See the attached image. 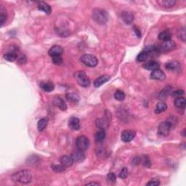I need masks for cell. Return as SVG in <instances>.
Segmentation results:
<instances>
[{"label": "cell", "instance_id": "cell-2", "mask_svg": "<svg viewBox=\"0 0 186 186\" xmlns=\"http://www.w3.org/2000/svg\"><path fill=\"white\" fill-rule=\"evenodd\" d=\"M92 16L94 21L100 25L106 24L108 20V13L107 11L100 8L94 9Z\"/></svg>", "mask_w": 186, "mask_h": 186}, {"label": "cell", "instance_id": "cell-42", "mask_svg": "<svg viewBox=\"0 0 186 186\" xmlns=\"http://www.w3.org/2000/svg\"><path fill=\"white\" fill-rule=\"evenodd\" d=\"M133 29H134V33H135V34L137 35V37L138 38L141 37V32H140V31L139 28H138L137 26H136V25H134V26L133 27Z\"/></svg>", "mask_w": 186, "mask_h": 186}, {"label": "cell", "instance_id": "cell-14", "mask_svg": "<svg viewBox=\"0 0 186 186\" xmlns=\"http://www.w3.org/2000/svg\"><path fill=\"white\" fill-rule=\"evenodd\" d=\"M110 78V76H108V75H103V76L98 77V78L95 80V82H94V86L96 88L100 87L103 84H104L105 83L108 82Z\"/></svg>", "mask_w": 186, "mask_h": 186}, {"label": "cell", "instance_id": "cell-4", "mask_svg": "<svg viewBox=\"0 0 186 186\" xmlns=\"http://www.w3.org/2000/svg\"><path fill=\"white\" fill-rule=\"evenodd\" d=\"M77 83L83 87H88L90 85V79L85 72L82 71H76L74 74Z\"/></svg>", "mask_w": 186, "mask_h": 186}, {"label": "cell", "instance_id": "cell-27", "mask_svg": "<svg viewBox=\"0 0 186 186\" xmlns=\"http://www.w3.org/2000/svg\"><path fill=\"white\" fill-rule=\"evenodd\" d=\"M66 99L68 101L71 103H77L79 100V96L76 93H69L66 94Z\"/></svg>", "mask_w": 186, "mask_h": 186}, {"label": "cell", "instance_id": "cell-22", "mask_svg": "<svg viewBox=\"0 0 186 186\" xmlns=\"http://www.w3.org/2000/svg\"><path fill=\"white\" fill-rule=\"evenodd\" d=\"M158 3L162 7L170 8V7H172L175 5L176 1H174V0H160V1H158Z\"/></svg>", "mask_w": 186, "mask_h": 186}, {"label": "cell", "instance_id": "cell-39", "mask_svg": "<svg viewBox=\"0 0 186 186\" xmlns=\"http://www.w3.org/2000/svg\"><path fill=\"white\" fill-rule=\"evenodd\" d=\"M52 61L55 65H60L63 63V59L60 56L53 57L52 58Z\"/></svg>", "mask_w": 186, "mask_h": 186}, {"label": "cell", "instance_id": "cell-1", "mask_svg": "<svg viewBox=\"0 0 186 186\" xmlns=\"http://www.w3.org/2000/svg\"><path fill=\"white\" fill-rule=\"evenodd\" d=\"M11 178L15 182H18V183L23 184H28L31 182L32 174H31V172L28 170H20L12 174Z\"/></svg>", "mask_w": 186, "mask_h": 186}, {"label": "cell", "instance_id": "cell-5", "mask_svg": "<svg viewBox=\"0 0 186 186\" xmlns=\"http://www.w3.org/2000/svg\"><path fill=\"white\" fill-rule=\"evenodd\" d=\"M80 60L84 65L88 66V67H95L98 63V60L97 58L95 55H90V54H84L82 55L80 58Z\"/></svg>", "mask_w": 186, "mask_h": 186}, {"label": "cell", "instance_id": "cell-17", "mask_svg": "<svg viewBox=\"0 0 186 186\" xmlns=\"http://www.w3.org/2000/svg\"><path fill=\"white\" fill-rule=\"evenodd\" d=\"M95 124H96V126L98 127L100 130H105L106 129H107L109 126V121L107 119H103V118H100V119H97L96 121H95Z\"/></svg>", "mask_w": 186, "mask_h": 186}, {"label": "cell", "instance_id": "cell-19", "mask_svg": "<svg viewBox=\"0 0 186 186\" xmlns=\"http://www.w3.org/2000/svg\"><path fill=\"white\" fill-rule=\"evenodd\" d=\"M143 68L148 70V71H154V70L159 69L160 68V65L157 62L155 61V60H150V61L146 63L143 66Z\"/></svg>", "mask_w": 186, "mask_h": 186}, {"label": "cell", "instance_id": "cell-23", "mask_svg": "<svg viewBox=\"0 0 186 186\" xmlns=\"http://www.w3.org/2000/svg\"><path fill=\"white\" fill-rule=\"evenodd\" d=\"M165 67H166V69H167V70H169V71H175L180 69V64L178 62L172 61V62L167 63L166 64Z\"/></svg>", "mask_w": 186, "mask_h": 186}, {"label": "cell", "instance_id": "cell-38", "mask_svg": "<svg viewBox=\"0 0 186 186\" xmlns=\"http://www.w3.org/2000/svg\"><path fill=\"white\" fill-rule=\"evenodd\" d=\"M107 180L110 182V183H114L117 181V176H116V174L113 172H110L107 175Z\"/></svg>", "mask_w": 186, "mask_h": 186}, {"label": "cell", "instance_id": "cell-29", "mask_svg": "<svg viewBox=\"0 0 186 186\" xmlns=\"http://www.w3.org/2000/svg\"><path fill=\"white\" fill-rule=\"evenodd\" d=\"M172 87L171 86H166V87L159 94V99L160 100H163V99H164L165 97H167V95H169V94H170L172 93Z\"/></svg>", "mask_w": 186, "mask_h": 186}, {"label": "cell", "instance_id": "cell-45", "mask_svg": "<svg viewBox=\"0 0 186 186\" xmlns=\"http://www.w3.org/2000/svg\"><path fill=\"white\" fill-rule=\"evenodd\" d=\"M100 184L99 183H95V182H93V183H89L87 184H86V185H100Z\"/></svg>", "mask_w": 186, "mask_h": 186}, {"label": "cell", "instance_id": "cell-40", "mask_svg": "<svg viewBox=\"0 0 186 186\" xmlns=\"http://www.w3.org/2000/svg\"><path fill=\"white\" fill-rule=\"evenodd\" d=\"M160 185V182L158 179H153L146 184L147 186H157Z\"/></svg>", "mask_w": 186, "mask_h": 186}, {"label": "cell", "instance_id": "cell-20", "mask_svg": "<svg viewBox=\"0 0 186 186\" xmlns=\"http://www.w3.org/2000/svg\"><path fill=\"white\" fill-rule=\"evenodd\" d=\"M54 102L56 106H58L63 111H65V110H67V106H66L65 101L63 100L61 97H55Z\"/></svg>", "mask_w": 186, "mask_h": 186}, {"label": "cell", "instance_id": "cell-13", "mask_svg": "<svg viewBox=\"0 0 186 186\" xmlns=\"http://www.w3.org/2000/svg\"><path fill=\"white\" fill-rule=\"evenodd\" d=\"M69 127L72 130L77 131L80 129V121L78 118L71 117L69 121Z\"/></svg>", "mask_w": 186, "mask_h": 186}, {"label": "cell", "instance_id": "cell-11", "mask_svg": "<svg viewBox=\"0 0 186 186\" xmlns=\"http://www.w3.org/2000/svg\"><path fill=\"white\" fill-rule=\"evenodd\" d=\"M63 49L62 47L58 45L53 46L48 51L49 55L52 57V58H53V57L60 56L63 54Z\"/></svg>", "mask_w": 186, "mask_h": 186}, {"label": "cell", "instance_id": "cell-24", "mask_svg": "<svg viewBox=\"0 0 186 186\" xmlns=\"http://www.w3.org/2000/svg\"><path fill=\"white\" fill-rule=\"evenodd\" d=\"M171 38H172V34L168 31H161L159 34V39L161 40V42L169 41V40H171Z\"/></svg>", "mask_w": 186, "mask_h": 186}, {"label": "cell", "instance_id": "cell-21", "mask_svg": "<svg viewBox=\"0 0 186 186\" xmlns=\"http://www.w3.org/2000/svg\"><path fill=\"white\" fill-rule=\"evenodd\" d=\"M174 106L180 109H185L186 106L185 98L183 97H178L174 100Z\"/></svg>", "mask_w": 186, "mask_h": 186}, {"label": "cell", "instance_id": "cell-44", "mask_svg": "<svg viewBox=\"0 0 186 186\" xmlns=\"http://www.w3.org/2000/svg\"><path fill=\"white\" fill-rule=\"evenodd\" d=\"M26 62V58H25V56H21V58H19V63L21 64H24Z\"/></svg>", "mask_w": 186, "mask_h": 186}, {"label": "cell", "instance_id": "cell-33", "mask_svg": "<svg viewBox=\"0 0 186 186\" xmlns=\"http://www.w3.org/2000/svg\"><path fill=\"white\" fill-rule=\"evenodd\" d=\"M51 167H52V170L57 173H60L64 172L66 169V167H64V166L61 164H52L51 166Z\"/></svg>", "mask_w": 186, "mask_h": 186}, {"label": "cell", "instance_id": "cell-30", "mask_svg": "<svg viewBox=\"0 0 186 186\" xmlns=\"http://www.w3.org/2000/svg\"><path fill=\"white\" fill-rule=\"evenodd\" d=\"M3 58L9 62H14L18 58V55L14 52L6 53L3 55Z\"/></svg>", "mask_w": 186, "mask_h": 186}, {"label": "cell", "instance_id": "cell-15", "mask_svg": "<svg viewBox=\"0 0 186 186\" xmlns=\"http://www.w3.org/2000/svg\"><path fill=\"white\" fill-rule=\"evenodd\" d=\"M38 10L45 12V14L49 15L52 12V8L47 3L45 2H38Z\"/></svg>", "mask_w": 186, "mask_h": 186}, {"label": "cell", "instance_id": "cell-16", "mask_svg": "<svg viewBox=\"0 0 186 186\" xmlns=\"http://www.w3.org/2000/svg\"><path fill=\"white\" fill-rule=\"evenodd\" d=\"M60 164L63 165L64 167H66V168H67V167H71V166L73 165V164L74 163L73 161L72 158H71V156L69 155L63 156L62 157L60 158Z\"/></svg>", "mask_w": 186, "mask_h": 186}, {"label": "cell", "instance_id": "cell-18", "mask_svg": "<svg viewBox=\"0 0 186 186\" xmlns=\"http://www.w3.org/2000/svg\"><path fill=\"white\" fill-rule=\"evenodd\" d=\"M40 87L42 88L44 91L47 93H50L54 90L55 85L52 82H42L40 83Z\"/></svg>", "mask_w": 186, "mask_h": 186}, {"label": "cell", "instance_id": "cell-6", "mask_svg": "<svg viewBox=\"0 0 186 186\" xmlns=\"http://www.w3.org/2000/svg\"><path fill=\"white\" fill-rule=\"evenodd\" d=\"M76 145L77 149L82 150V151H85L90 146L89 139L86 136L81 135L79 137H77L76 140Z\"/></svg>", "mask_w": 186, "mask_h": 186}, {"label": "cell", "instance_id": "cell-25", "mask_svg": "<svg viewBox=\"0 0 186 186\" xmlns=\"http://www.w3.org/2000/svg\"><path fill=\"white\" fill-rule=\"evenodd\" d=\"M106 138V132L103 130H100L96 132L95 135V141L97 143H102Z\"/></svg>", "mask_w": 186, "mask_h": 186}, {"label": "cell", "instance_id": "cell-7", "mask_svg": "<svg viewBox=\"0 0 186 186\" xmlns=\"http://www.w3.org/2000/svg\"><path fill=\"white\" fill-rule=\"evenodd\" d=\"M171 128H172V124L168 121H162L160 123L158 127V133L161 136L166 137L169 134L170 132Z\"/></svg>", "mask_w": 186, "mask_h": 186}, {"label": "cell", "instance_id": "cell-34", "mask_svg": "<svg viewBox=\"0 0 186 186\" xmlns=\"http://www.w3.org/2000/svg\"><path fill=\"white\" fill-rule=\"evenodd\" d=\"M141 162L143 163V166L145 167H147V168H150V167H151V161H150V160L148 158V156H143L141 159Z\"/></svg>", "mask_w": 186, "mask_h": 186}, {"label": "cell", "instance_id": "cell-43", "mask_svg": "<svg viewBox=\"0 0 186 186\" xmlns=\"http://www.w3.org/2000/svg\"><path fill=\"white\" fill-rule=\"evenodd\" d=\"M140 161H141V158H140L139 156H136V157H134L133 160H132V164H133L137 165L140 163Z\"/></svg>", "mask_w": 186, "mask_h": 186}, {"label": "cell", "instance_id": "cell-46", "mask_svg": "<svg viewBox=\"0 0 186 186\" xmlns=\"http://www.w3.org/2000/svg\"><path fill=\"white\" fill-rule=\"evenodd\" d=\"M185 129H184V130H183V137H185Z\"/></svg>", "mask_w": 186, "mask_h": 186}, {"label": "cell", "instance_id": "cell-36", "mask_svg": "<svg viewBox=\"0 0 186 186\" xmlns=\"http://www.w3.org/2000/svg\"><path fill=\"white\" fill-rule=\"evenodd\" d=\"M0 11H1V14H0V20H1V25H2L7 20V14L6 12H5V11L4 10V8L2 7H1Z\"/></svg>", "mask_w": 186, "mask_h": 186}, {"label": "cell", "instance_id": "cell-32", "mask_svg": "<svg viewBox=\"0 0 186 186\" xmlns=\"http://www.w3.org/2000/svg\"><path fill=\"white\" fill-rule=\"evenodd\" d=\"M148 55L149 54L146 52V51H145V50L142 51V52L137 55V60L138 62H144L147 60V59H148Z\"/></svg>", "mask_w": 186, "mask_h": 186}, {"label": "cell", "instance_id": "cell-9", "mask_svg": "<svg viewBox=\"0 0 186 186\" xmlns=\"http://www.w3.org/2000/svg\"><path fill=\"white\" fill-rule=\"evenodd\" d=\"M71 156L72 158L73 162H76V163H79V162L84 161V159H85V154H84V151L79 150V149L73 150L71 153Z\"/></svg>", "mask_w": 186, "mask_h": 186}, {"label": "cell", "instance_id": "cell-41", "mask_svg": "<svg viewBox=\"0 0 186 186\" xmlns=\"http://www.w3.org/2000/svg\"><path fill=\"white\" fill-rule=\"evenodd\" d=\"M184 94V91L182 90H178L176 91L171 93V95L173 97H181Z\"/></svg>", "mask_w": 186, "mask_h": 186}, {"label": "cell", "instance_id": "cell-3", "mask_svg": "<svg viewBox=\"0 0 186 186\" xmlns=\"http://www.w3.org/2000/svg\"><path fill=\"white\" fill-rule=\"evenodd\" d=\"M158 52L167 53L174 50L176 48V44L172 39L167 42H162V43L156 46Z\"/></svg>", "mask_w": 186, "mask_h": 186}, {"label": "cell", "instance_id": "cell-26", "mask_svg": "<svg viewBox=\"0 0 186 186\" xmlns=\"http://www.w3.org/2000/svg\"><path fill=\"white\" fill-rule=\"evenodd\" d=\"M47 124H48V119H47V118H43V119H40V120L38 121L37 124V128L39 131H43L46 128V127L47 126Z\"/></svg>", "mask_w": 186, "mask_h": 186}, {"label": "cell", "instance_id": "cell-31", "mask_svg": "<svg viewBox=\"0 0 186 186\" xmlns=\"http://www.w3.org/2000/svg\"><path fill=\"white\" fill-rule=\"evenodd\" d=\"M114 97L117 100L122 101L125 99V94L123 91L120 90H118L114 93Z\"/></svg>", "mask_w": 186, "mask_h": 186}, {"label": "cell", "instance_id": "cell-10", "mask_svg": "<svg viewBox=\"0 0 186 186\" xmlns=\"http://www.w3.org/2000/svg\"><path fill=\"white\" fill-rule=\"evenodd\" d=\"M150 79L154 80H159V81H163L166 79V74L161 69H156L153 71L151 73H150Z\"/></svg>", "mask_w": 186, "mask_h": 186}, {"label": "cell", "instance_id": "cell-28", "mask_svg": "<svg viewBox=\"0 0 186 186\" xmlns=\"http://www.w3.org/2000/svg\"><path fill=\"white\" fill-rule=\"evenodd\" d=\"M167 108V105L164 102H160L157 103L156 106L155 113H161L162 112L165 111Z\"/></svg>", "mask_w": 186, "mask_h": 186}, {"label": "cell", "instance_id": "cell-37", "mask_svg": "<svg viewBox=\"0 0 186 186\" xmlns=\"http://www.w3.org/2000/svg\"><path fill=\"white\" fill-rule=\"evenodd\" d=\"M185 29L183 28V29H180L178 30V36L182 41L185 42Z\"/></svg>", "mask_w": 186, "mask_h": 186}, {"label": "cell", "instance_id": "cell-12", "mask_svg": "<svg viewBox=\"0 0 186 186\" xmlns=\"http://www.w3.org/2000/svg\"><path fill=\"white\" fill-rule=\"evenodd\" d=\"M121 18L126 24H132L134 21V15L129 11H123L121 13Z\"/></svg>", "mask_w": 186, "mask_h": 186}, {"label": "cell", "instance_id": "cell-35", "mask_svg": "<svg viewBox=\"0 0 186 186\" xmlns=\"http://www.w3.org/2000/svg\"><path fill=\"white\" fill-rule=\"evenodd\" d=\"M128 175H129L128 169L127 168V167H124V168L121 169L120 173H119V176L121 179H126V178L128 177Z\"/></svg>", "mask_w": 186, "mask_h": 186}, {"label": "cell", "instance_id": "cell-8", "mask_svg": "<svg viewBox=\"0 0 186 186\" xmlns=\"http://www.w3.org/2000/svg\"><path fill=\"white\" fill-rule=\"evenodd\" d=\"M136 135V132L134 130H124L121 132V140L125 143H128V142L132 141L134 139Z\"/></svg>", "mask_w": 186, "mask_h": 186}]
</instances>
